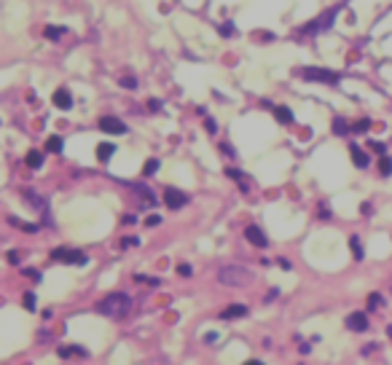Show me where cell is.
I'll use <instances>...</instances> for the list:
<instances>
[{
    "label": "cell",
    "mask_w": 392,
    "mask_h": 365,
    "mask_svg": "<svg viewBox=\"0 0 392 365\" xmlns=\"http://www.w3.org/2000/svg\"><path fill=\"white\" fill-rule=\"evenodd\" d=\"M97 312L102 317H110V320H121V317L132 312V298L126 293H110V296H105L97 303Z\"/></svg>",
    "instance_id": "1"
},
{
    "label": "cell",
    "mask_w": 392,
    "mask_h": 365,
    "mask_svg": "<svg viewBox=\"0 0 392 365\" xmlns=\"http://www.w3.org/2000/svg\"><path fill=\"white\" fill-rule=\"evenodd\" d=\"M218 279L223 282L226 287H245V285H250V272L247 268H242V266H223L220 268V274H218Z\"/></svg>",
    "instance_id": "2"
},
{
    "label": "cell",
    "mask_w": 392,
    "mask_h": 365,
    "mask_svg": "<svg viewBox=\"0 0 392 365\" xmlns=\"http://www.w3.org/2000/svg\"><path fill=\"white\" fill-rule=\"evenodd\" d=\"M336 14H339V6H336V8H328L325 16H317V19H312V22H306V25L301 27V35H317V32L330 30V27H333Z\"/></svg>",
    "instance_id": "3"
},
{
    "label": "cell",
    "mask_w": 392,
    "mask_h": 365,
    "mask_svg": "<svg viewBox=\"0 0 392 365\" xmlns=\"http://www.w3.org/2000/svg\"><path fill=\"white\" fill-rule=\"evenodd\" d=\"M298 75L306 78V81H317V84H330V86L339 84V73H333V70H323V67H301Z\"/></svg>",
    "instance_id": "4"
},
{
    "label": "cell",
    "mask_w": 392,
    "mask_h": 365,
    "mask_svg": "<svg viewBox=\"0 0 392 365\" xmlns=\"http://www.w3.org/2000/svg\"><path fill=\"white\" fill-rule=\"evenodd\" d=\"M54 261H65V263H73V266H84L86 263V255L81 250H67V247H57L51 253Z\"/></svg>",
    "instance_id": "5"
},
{
    "label": "cell",
    "mask_w": 392,
    "mask_h": 365,
    "mask_svg": "<svg viewBox=\"0 0 392 365\" xmlns=\"http://www.w3.org/2000/svg\"><path fill=\"white\" fill-rule=\"evenodd\" d=\"M100 129L108 135H124L126 132V124L121 119H116V116H102L100 119Z\"/></svg>",
    "instance_id": "6"
},
{
    "label": "cell",
    "mask_w": 392,
    "mask_h": 365,
    "mask_svg": "<svg viewBox=\"0 0 392 365\" xmlns=\"http://www.w3.org/2000/svg\"><path fill=\"white\" fill-rule=\"evenodd\" d=\"M185 202H188V196L183 191H177V188H167L164 191V204L170 209H180V207H185Z\"/></svg>",
    "instance_id": "7"
},
{
    "label": "cell",
    "mask_w": 392,
    "mask_h": 365,
    "mask_svg": "<svg viewBox=\"0 0 392 365\" xmlns=\"http://www.w3.org/2000/svg\"><path fill=\"white\" fill-rule=\"evenodd\" d=\"M347 328H349L352 333L368 331V317H365V312H352V314L347 317Z\"/></svg>",
    "instance_id": "8"
},
{
    "label": "cell",
    "mask_w": 392,
    "mask_h": 365,
    "mask_svg": "<svg viewBox=\"0 0 392 365\" xmlns=\"http://www.w3.org/2000/svg\"><path fill=\"white\" fill-rule=\"evenodd\" d=\"M245 239L250 242V244H255V247H260V250H264V247H269L266 234L260 231L258 226H247V228H245Z\"/></svg>",
    "instance_id": "9"
},
{
    "label": "cell",
    "mask_w": 392,
    "mask_h": 365,
    "mask_svg": "<svg viewBox=\"0 0 392 365\" xmlns=\"http://www.w3.org/2000/svg\"><path fill=\"white\" fill-rule=\"evenodd\" d=\"M54 105L59 110H70L73 108V94H70L67 89H57L54 91Z\"/></svg>",
    "instance_id": "10"
},
{
    "label": "cell",
    "mask_w": 392,
    "mask_h": 365,
    "mask_svg": "<svg viewBox=\"0 0 392 365\" xmlns=\"http://www.w3.org/2000/svg\"><path fill=\"white\" fill-rule=\"evenodd\" d=\"M129 188H132L135 194L142 196V204H151V207H156V204H159V202H156V196H153V191H151L148 185H142V183H132Z\"/></svg>",
    "instance_id": "11"
},
{
    "label": "cell",
    "mask_w": 392,
    "mask_h": 365,
    "mask_svg": "<svg viewBox=\"0 0 392 365\" xmlns=\"http://www.w3.org/2000/svg\"><path fill=\"white\" fill-rule=\"evenodd\" d=\"M349 153H352V164H354L358 169H365V167H368V156L360 150V145L352 143V145H349Z\"/></svg>",
    "instance_id": "12"
},
{
    "label": "cell",
    "mask_w": 392,
    "mask_h": 365,
    "mask_svg": "<svg viewBox=\"0 0 392 365\" xmlns=\"http://www.w3.org/2000/svg\"><path fill=\"white\" fill-rule=\"evenodd\" d=\"M89 357V352L84 349V347H59V357L62 360H67V357Z\"/></svg>",
    "instance_id": "13"
},
{
    "label": "cell",
    "mask_w": 392,
    "mask_h": 365,
    "mask_svg": "<svg viewBox=\"0 0 392 365\" xmlns=\"http://www.w3.org/2000/svg\"><path fill=\"white\" fill-rule=\"evenodd\" d=\"M245 314H247V306H242V303H234V306H229V309L220 312L223 320H234V317H245Z\"/></svg>",
    "instance_id": "14"
},
{
    "label": "cell",
    "mask_w": 392,
    "mask_h": 365,
    "mask_svg": "<svg viewBox=\"0 0 392 365\" xmlns=\"http://www.w3.org/2000/svg\"><path fill=\"white\" fill-rule=\"evenodd\" d=\"M113 153H116V145H113V143H100V145H97V159H100V161H108Z\"/></svg>",
    "instance_id": "15"
},
{
    "label": "cell",
    "mask_w": 392,
    "mask_h": 365,
    "mask_svg": "<svg viewBox=\"0 0 392 365\" xmlns=\"http://www.w3.org/2000/svg\"><path fill=\"white\" fill-rule=\"evenodd\" d=\"M274 119H277L279 124H293V113H290V108L279 105V108H274Z\"/></svg>",
    "instance_id": "16"
},
{
    "label": "cell",
    "mask_w": 392,
    "mask_h": 365,
    "mask_svg": "<svg viewBox=\"0 0 392 365\" xmlns=\"http://www.w3.org/2000/svg\"><path fill=\"white\" fill-rule=\"evenodd\" d=\"M25 161H27V167H30V169H38V167H41V164H43V156H41V153H38V150H30Z\"/></svg>",
    "instance_id": "17"
},
{
    "label": "cell",
    "mask_w": 392,
    "mask_h": 365,
    "mask_svg": "<svg viewBox=\"0 0 392 365\" xmlns=\"http://www.w3.org/2000/svg\"><path fill=\"white\" fill-rule=\"evenodd\" d=\"M333 132H336L339 137H344V135H347V132H349V124H347V121H344V119H341V116H336V119H333Z\"/></svg>",
    "instance_id": "18"
},
{
    "label": "cell",
    "mask_w": 392,
    "mask_h": 365,
    "mask_svg": "<svg viewBox=\"0 0 392 365\" xmlns=\"http://www.w3.org/2000/svg\"><path fill=\"white\" fill-rule=\"evenodd\" d=\"M156 169H159V159H148L145 164H142V175H145V178H151Z\"/></svg>",
    "instance_id": "19"
},
{
    "label": "cell",
    "mask_w": 392,
    "mask_h": 365,
    "mask_svg": "<svg viewBox=\"0 0 392 365\" xmlns=\"http://www.w3.org/2000/svg\"><path fill=\"white\" fill-rule=\"evenodd\" d=\"M43 35H46L49 41H59V38L65 35V30H62V27H46V30H43Z\"/></svg>",
    "instance_id": "20"
},
{
    "label": "cell",
    "mask_w": 392,
    "mask_h": 365,
    "mask_svg": "<svg viewBox=\"0 0 392 365\" xmlns=\"http://www.w3.org/2000/svg\"><path fill=\"white\" fill-rule=\"evenodd\" d=\"M46 150H49V153H59V150H62V137H49Z\"/></svg>",
    "instance_id": "21"
},
{
    "label": "cell",
    "mask_w": 392,
    "mask_h": 365,
    "mask_svg": "<svg viewBox=\"0 0 392 365\" xmlns=\"http://www.w3.org/2000/svg\"><path fill=\"white\" fill-rule=\"evenodd\" d=\"M349 244H352V255H354V258H358V261H360V258H363V247H360V239H358V237H352V239H349Z\"/></svg>",
    "instance_id": "22"
},
{
    "label": "cell",
    "mask_w": 392,
    "mask_h": 365,
    "mask_svg": "<svg viewBox=\"0 0 392 365\" xmlns=\"http://www.w3.org/2000/svg\"><path fill=\"white\" fill-rule=\"evenodd\" d=\"M379 169H382V175H392V159H389V156H382V164H379Z\"/></svg>",
    "instance_id": "23"
},
{
    "label": "cell",
    "mask_w": 392,
    "mask_h": 365,
    "mask_svg": "<svg viewBox=\"0 0 392 365\" xmlns=\"http://www.w3.org/2000/svg\"><path fill=\"white\" fill-rule=\"evenodd\" d=\"M121 86H124V89H135V86H137V78H135V75H124V78H121Z\"/></svg>",
    "instance_id": "24"
},
{
    "label": "cell",
    "mask_w": 392,
    "mask_h": 365,
    "mask_svg": "<svg viewBox=\"0 0 392 365\" xmlns=\"http://www.w3.org/2000/svg\"><path fill=\"white\" fill-rule=\"evenodd\" d=\"M25 306L27 312H35V293H25Z\"/></svg>",
    "instance_id": "25"
},
{
    "label": "cell",
    "mask_w": 392,
    "mask_h": 365,
    "mask_svg": "<svg viewBox=\"0 0 392 365\" xmlns=\"http://www.w3.org/2000/svg\"><path fill=\"white\" fill-rule=\"evenodd\" d=\"M368 126H371V121L363 119V121H358V124L352 126V132H368Z\"/></svg>",
    "instance_id": "26"
},
{
    "label": "cell",
    "mask_w": 392,
    "mask_h": 365,
    "mask_svg": "<svg viewBox=\"0 0 392 365\" xmlns=\"http://www.w3.org/2000/svg\"><path fill=\"white\" fill-rule=\"evenodd\" d=\"M220 35H223V38H231V35H234V25H229V22H226V25L220 27Z\"/></svg>",
    "instance_id": "27"
},
{
    "label": "cell",
    "mask_w": 392,
    "mask_h": 365,
    "mask_svg": "<svg viewBox=\"0 0 392 365\" xmlns=\"http://www.w3.org/2000/svg\"><path fill=\"white\" fill-rule=\"evenodd\" d=\"M177 274H180V277H191V266H188V263H180V266H177Z\"/></svg>",
    "instance_id": "28"
},
{
    "label": "cell",
    "mask_w": 392,
    "mask_h": 365,
    "mask_svg": "<svg viewBox=\"0 0 392 365\" xmlns=\"http://www.w3.org/2000/svg\"><path fill=\"white\" fill-rule=\"evenodd\" d=\"M204 126H207V132H210V135H215V132H218V124L212 121V119H207V121H204Z\"/></svg>",
    "instance_id": "29"
},
{
    "label": "cell",
    "mask_w": 392,
    "mask_h": 365,
    "mask_svg": "<svg viewBox=\"0 0 392 365\" xmlns=\"http://www.w3.org/2000/svg\"><path fill=\"white\" fill-rule=\"evenodd\" d=\"M368 303H371V309H376V306H382V296H376V293H374V296L368 298Z\"/></svg>",
    "instance_id": "30"
},
{
    "label": "cell",
    "mask_w": 392,
    "mask_h": 365,
    "mask_svg": "<svg viewBox=\"0 0 392 365\" xmlns=\"http://www.w3.org/2000/svg\"><path fill=\"white\" fill-rule=\"evenodd\" d=\"M137 244H140V239H137V237H129V239H124V242H121V247H137Z\"/></svg>",
    "instance_id": "31"
},
{
    "label": "cell",
    "mask_w": 392,
    "mask_h": 365,
    "mask_svg": "<svg viewBox=\"0 0 392 365\" xmlns=\"http://www.w3.org/2000/svg\"><path fill=\"white\" fill-rule=\"evenodd\" d=\"M159 223H161V218H159V215H148L145 226H159Z\"/></svg>",
    "instance_id": "32"
},
{
    "label": "cell",
    "mask_w": 392,
    "mask_h": 365,
    "mask_svg": "<svg viewBox=\"0 0 392 365\" xmlns=\"http://www.w3.org/2000/svg\"><path fill=\"white\" fill-rule=\"evenodd\" d=\"M226 175H229V178H236V180L242 178V172H239V169H226Z\"/></svg>",
    "instance_id": "33"
},
{
    "label": "cell",
    "mask_w": 392,
    "mask_h": 365,
    "mask_svg": "<svg viewBox=\"0 0 392 365\" xmlns=\"http://www.w3.org/2000/svg\"><path fill=\"white\" fill-rule=\"evenodd\" d=\"M368 145H371L376 153H384V145H382V143H376V140H374V143H368Z\"/></svg>",
    "instance_id": "34"
},
{
    "label": "cell",
    "mask_w": 392,
    "mask_h": 365,
    "mask_svg": "<svg viewBox=\"0 0 392 365\" xmlns=\"http://www.w3.org/2000/svg\"><path fill=\"white\" fill-rule=\"evenodd\" d=\"M148 108H151V110H161V102H159V100H151Z\"/></svg>",
    "instance_id": "35"
},
{
    "label": "cell",
    "mask_w": 392,
    "mask_h": 365,
    "mask_svg": "<svg viewBox=\"0 0 392 365\" xmlns=\"http://www.w3.org/2000/svg\"><path fill=\"white\" fill-rule=\"evenodd\" d=\"M25 274H27L30 279H41V274H38V272H32V268H25Z\"/></svg>",
    "instance_id": "36"
},
{
    "label": "cell",
    "mask_w": 392,
    "mask_h": 365,
    "mask_svg": "<svg viewBox=\"0 0 392 365\" xmlns=\"http://www.w3.org/2000/svg\"><path fill=\"white\" fill-rule=\"evenodd\" d=\"M8 261L11 263H19V253H8Z\"/></svg>",
    "instance_id": "37"
},
{
    "label": "cell",
    "mask_w": 392,
    "mask_h": 365,
    "mask_svg": "<svg viewBox=\"0 0 392 365\" xmlns=\"http://www.w3.org/2000/svg\"><path fill=\"white\" fill-rule=\"evenodd\" d=\"M387 333H389V338H392V328H387Z\"/></svg>",
    "instance_id": "38"
}]
</instances>
